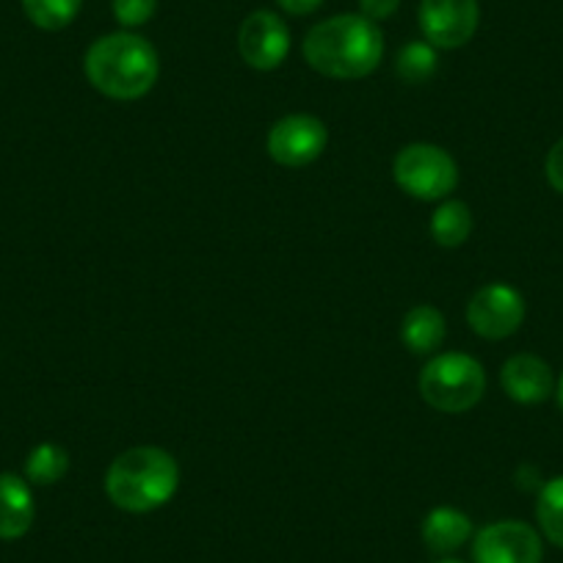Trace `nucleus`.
Listing matches in <instances>:
<instances>
[{
  "instance_id": "1",
  "label": "nucleus",
  "mask_w": 563,
  "mask_h": 563,
  "mask_svg": "<svg viewBox=\"0 0 563 563\" xmlns=\"http://www.w3.org/2000/svg\"><path fill=\"white\" fill-rule=\"evenodd\" d=\"M305 58L327 78H365L382 64L384 34L362 14H338L310 29L305 36Z\"/></svg>"
},
{
  "instance_id": "2",
  "label": "nucleus",
  "mask_w": 563,
  "mask_h": 563,
  "mask_svg": "<svg viewBox=\"0 0 563 563\" xmlns=\"http://www.w3.org/2000/svg\"><path fill=\"white\" fill-rule=\"evenodd\" d=\"M84 69L89 84L111 100H139L150 95L161 73L155 47L144 36L119 31L100 36L86 51Z\"/></svg>"
},
{
  "instance_id": "3",
  "label": "nucleus",
  "mask_w": 563,
  "mask_h": 563,
  "mask_svg": "<svg viewBox=\"0 0 563 563\" xmlns=\"http://www.w3.org/2000/svg\"><path fill=\"white\" fill-rule=\"evenodd\" d=\"M180 486V467L164 448L141 445L119 453L106 473V495L122 511L147 514L166 506Z\"/></svg>"
},
{
  "instance_id": "4",
  "label": "nucleus",
  "mask_w": 563,
  "mask_h": 563,
  "mask_svg": "<svg viewBox=\"0 0 563 563\" xmlns=\"http://www.w3.org/2000/svg\"><path fill=\"white\" fill-rule=\"evenodd\" d=\"M486 393V373L470 354H440L422 367L420 395L429 406L445 415L470 411Z\"/></svg>"
},
{
  "instance_id": "5",
  "label": "nucleus",
  "mask_w": 563,
  "mask_h": 563,
  "mask_svg": "<svg viewBox=\"0 0 563 563\" xmlns=\"http://www.w3.org/2000/svg\"><path fill=\"white\" fill-rule=\"evenodd\" d=\"M393 177L409 197L437 202L459 186V166L437 144H409L395 155Z\"/></svg>"
},
{
  "instance_id": "6",
  "label": "nucleus",
  "mask_w": 563,
  "mask_h": 563,
  "mask_svg": "<svg viewBox=\"0 0 563 563\" xmlns=\"http://www.w3.org/2000/svg\"><path fill=\"white\" fill-rule=\"evenodd\" d=\"M329 144V130L312 113H290L274 122L268 133V155L279 166L301 169L323 155Z\"/></svg>"
},
{
  "instance_id": "7",
  "label": "nucleus",
  "mask_w": 563,
  "mask_h": 563,
  "mask_svg": "<svg viewBox=\"0 0 563 563\" xmlns=\"http://www.w3.org/2000/svg\"><path fill=\"white\" fill-rule=\"evenodd\" d=\"M525 299L506 282H489L473 294L467 305V323L486 340H506L522 327Z\"/></svg>"
},
{
  "instance_id": "8",
  "label": "nucleus",
  "mask_w": 563,
  "mask_h": 563,
  "mask_svg": "<svg viewBox=\"0 0 563 563\" xmlns=\"http://www.w3.org/2000/svg\"><path fill=\"white\" fill-rule=\"evenodd\" d=\"M481 23L478 0H420V29L437 51L467 45Z\"/></svg>"
},
{
  "instance_id": "9",
  "label": "nucleus",
  "mask_w": 563,
  "mask_h": 563,
  "mask_svg": "<svg viewBox=\"0 0 563 563\" xmlns=\"http://www.w3.org/2000/svg\"><path fill=\"white\" fill-rule=\"evenodd\" d=\"M475 563H541L544 547L541 536L519 519L492 522L475 536Z\"/></svg>"
},
{
  "instance_id": "10",
  "label": "nucleus",
  "mask_w": 563,
  "mask_h": 563,
  "mask_svg": "<svg viewBox=\"0 0 563 563\" xmlns=\"http://www.w3.org/2000/svg\"><path fill=\"white\" fill-rule=\"evenodd\" d=\"M238 53L243 62L260 73L279 67L290 53V31L274 12H252L238 31Z\"/></svg>"
},
{
  "instance_id": "11",
  "label": "nucleus",
  "mask_w": 563,
  "mask_h": 563,
  "mask_svg": "<svg viewBox=\"0 0 563 563\" xmlns=\"http://www.w3.org/2000/svg\"><path fill=\"white\" fill-rule=\"evenodd\" d=\"M500 384L506 395L517 404L533 406L544 404L555 393V376L552 367L536 354H517L503 365Z\"/></svg>"
},
{
  "instance_id": "12",
  "label": "nucleus",
  "mask_w": 563,
  "mask_h": 563,
  "mask_svg": "<svg viewBox=\"0 0 563 563\" xmlns=\"http://www.w3.org/2000/svg\"><path fill=\"white\" fill-rule=\"evenodd\" d=\"M34 495L20 475H0V539H23L34 525Z\"/></svg>"
},
{
  "instance_id": "13",
  "label": "nucleus",
  "mask_w": 563,
  "mask_h": 563,
  "mask_svg": "<svg viewBox=\"0 0 563 563\" xmlns=\"http://www.w3.org/2000/svg\"><path fill=\"white\" fill-rule=\"evenodd\" d=\"M473 536V522L464 511L451 506H440L434 511H429L426 522H422V541L431 552H456L464 541Z\"/></svg>"
},
{
  "instance_id": "14",
  "label": "nucleus",
  "mask_w": 563,
  "mask_h": 563,
  "mask_svg": "<svg viewBox=\"0 0 563 563\" xmlns=\"http://www.w3.org/2000/svg\"><path fill=\"white\" fill-rule=\"evenodd\" d=\"M445 316L431 305H417L406 312L404 323H400V340L406 349L417 356L434 354L445 340Z\"/></svg>"
},
{
  "instance_id": "15",
  "label": "nucleus",
  "mask_w": 563,
  "mask_h": 563,
  "mask_svg": "<svg viewBox=\"0 0 563 563\" xmlns=\"http://www.w3.org/2000/svg\"><path fill=\"white\" fill-rule=\"evenodd\" d=\"M429 230L431 238H434L440 246L456 249L462 246L470 238V232H473V213H470V208L464 202L451 199V202H442L440 208L434 210Z\"/></svg>"
},
{
  "instance_id": "16",
  "label": "nucleus",
  "mask_w": 563,
  "mask_h": 563,
  "mask_svg": "<svg viewBox=\"0 0 563 563\" xmlns=\"http://www.w3.org/2000/svg\"><path fill=\"white\" fill-rule=\"evenodd\" d=\"M69 470V453L56 442H42L25 459V475L40 486L58 484Z\"/></svg>"
},
{
  "instance_id": "17",
  "label": "nucleus",
  "mask_w": 563,
  "mask_h": 563,
  "mask_svg": "<svg viewBox=\"0 0 563 563\" xmlns=\"http://www.w3.org/2000/svg\"><path fill=\"white\" fill-rule=\"evenodd\" d=\"M536 519H539V528L547 536V541L563 550V475L550 478L541 486Z\"/></svg>"
},
{
  "instance_id": "18",
  "label": "nucleus",
  "mask_w": 563,
  "mask_h": 563,
  "mask_svg": "<svg viewBox=\"0 0 563 563\" xmlns=\"http://www.w3.org/2000/svg\"><path fill=\"white\" fill-rule=\"evenodd\" d=\"M437 64H440V58H437L434 45H429V42H409L398 53L395 69H398V78L404 84H426L437 73Z\"/></svg>"
},
{
  "instance_id": "19",
  "label": "nucleus",
  "mask_w": 563,
  "mask_h": 563,
  "mask_svg": "<svg viewBox=\"0 0 563 563\" xmlns=\"http://www.w3.org/2000/svg\"><path fill=\"white\" fill-rule=\"evenodd\" d=\"M84 0H23L31 23L42 31H62L78 18Z\"/></svg>"
},
{
  "instance_id": "20",
  "label": "nucleus",
  "mask_w": 563,
  "mask_h": 563,
  "mask_svg": "<svg viewBox=\"0 0 563 563\" xmlns=\"http://www.w3.org/2000/svg\"><path fill=\"white\" fill-rule=\"evenodd\" d=\"M158 0H113V18L122 29H139L155 18Z\"/></svg>"
},
{
  "instance_id": "21",
  "label": "nucleus",
  "mask_w": 563,
  "mask_h": 563,
  "mask_svg": "<svg viewBox=\"0 0 563 563\" xmlns=\"http://www.w3.org/2000/svg\"><path fill=\"white\" fill-rule=\"evenodd\" d=\"M544 172H547V183H550L558 194H563V139L555 141L550 153H547Z\"/></svg>"
},
{
  "instance_id": "22",
  "label": "nucleus",
  "mask_w": 563,
  "mask_h": 563,
  "mask_svg": "<svg viewBox=\"0 0 563 563\" xmlns=\"http://www.w3.org/2000/svg\"><path fill=\"white\" fill-rule=\"evenodd\" d=\"M400 0H360L362 18H367L371 23H382V20H389L395 12H398Z\"/></svg>"
},
{
  "instance_id": "23",
  "label": "nucleus",
  "mask_w": 563,
  "mask_h": 563,
  "mask_svg": "<svg viewBox=\"0 0 563 563\" xmlns=\"http://www.w3.org/2000/svg\"><path fill=\"white\" fill-rule=\"evenodd\" d=\"M276 3H279L282 9H285V12L288 14H312L316 12L318 7H321L323 0H276Z\"/></svg>"
},
{
  "instance_id": "24",
  "label": "nucleus",
  "mask_w": 563,
  "mask_h": 563,
  "mask_svg": "<svg viewBox=\"0 0 563 563\" xmlns=\"http://www.w3.org/2000/svg\"><path fill=\"white\" fill-rule=\"evenodd\" d=\"M558 404H561V411H563V373L561 378H558Z\"/></svg>"
},
{
  "instance_id": "25",
  "label": "nucleus",
  "mask_w": 563,
  "mask_h": 563,
  "mask_svg": "<svg viewBox=\"0 0 563 563\" xmlns=\"http://www.w3.org/2000/svg\"><path fill=\"white\" fill-rule=\"evenodd\" d=\"M440 563H462V561H440Z\"/></svg>"
}]
</instances>
